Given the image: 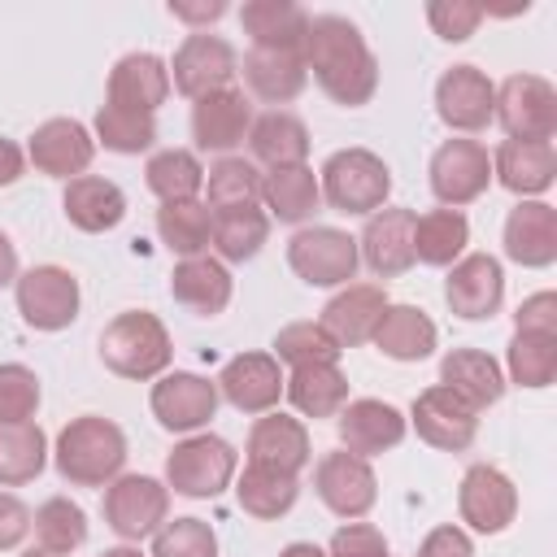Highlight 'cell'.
<instances>
[{
	"mask_svg": "<svg viewBox=\"0 0 557 557\" xmlns=\"http://www.w3.org/2000/svg\"><path fill=\"white\" fill-rule=\"evenodd\" d=\"M152 557H218V535L200 518H165L152 535Z\"/></svg>",
	"mask_w": 557,
	"mask_h": 557,
	"instance_id": "obj_48",
	"label": "cell"
},
{
	"mask_svg": "<svg viewBox=\"0 0 557 557\" xmlns=\"http://www.w3.org/2000/svg\"><path fill=\"white\" fill-rule=\"evenodd\" d=\"M270 239V213L257 205H239V209H218L213 213V231H209V248L218 252V261L239 265L252 261L261 252V244Z\"/></svg>",
	"mask_w": 557,
	"mask_h": 557,
	"instance_id": "obj_37",
	"label": "cell"
},
{
	"mask_svg": "<svg viewBox=\"0 0 557 557\" xmlns=\"http://www.w3.org/2000/svg\"><path fill=\"white\" fill-rule=\"evenodd\" d=\"M309 431L300 418L292 413H261L248 431V466H270V470H283V474H300L309 466Z\"/></svg>",
	"mask_w": 557,
	"mask_h": 557,
	"instance_id": "obj_25",
	"label": "cell"
},
{
	"mask_svg": "<svg viewBox=\"0 0 557 557\" xmlns=\"http://www.w3.org/2000/svg\"><path fill=\"white\" fill-rule=\"evenodd\" d=\"M218 383H209L205 374H191V370H170L152 383V418L165 426V431H178V435H196L213 413H218Z\"/></svg>",
	"mask_w": 557,
	"mask_h": 557,
	"instance_id": "obj_13",
	"label": "cell"
},
{
	"mask_svg": "<svg viewBox=\"0 0 557 557\" xmlns=\"http://www.w3.org/2000/svg\"><path fill=\"white\" fill-rule=\"evenodd\" d=\"M318 187H322V200L335 209V213H348V218H370L387 205L392 196V170L379 152L370 148H339L322 161V174H318Z\"/></svg>",
	"mask_w": 557,
	"mask_h": 557,
	"instance_id": "obj_4",
	"label": "cell"
},
{
	"mask_svg": "<svg viewBox=\"0 0 557 557\" xmlns=\"http://www.w3.org/2000/svg\"><path fill=\"white\" fill-rule=\"evenodd\" d=\"M39 409V374L22 361L0 366V422H30Z\"/></svg>",
	"mask_w": 557,
	"mask_h": 557,
	"instance_id": "obj_49",
	"label": "cell"
},
{
	"mask_svg": "<svg viewBox=\"0 0 557 557\" xmlns=\"http://www.w3.org/2000/svg\"><path fill=\"white\" fill-rule=\"evenodd\" d=\"M444 300L466 322H483V318L500 313V300H505L500 261L492 252H466L461 261H453L448 278H444Z\"/></svg>",
	"mask_w": 557,
	"mask_h": 557,
	"instance_id": "obj_16",
	"label": "cell"
},
{
	"mask_svg": "<svg viewBox=\"0 0 557 557\" xmlns=\"http://www.w3.org/2000/svg\"><path fill=\"white\" fill-rule=\"evenodd\" d=\"M13 296H17V313L30 331H65L83 305L78 278L65 265H30L26 274H17Z\"/></svg>",
	"mask_w": 557,
	"mask_h": 557,
	"instance_id": "obj_8",
	"label": "cell"
},
{
	"mask_svg": "<svg viewBox=\"0 0 557 557\" xmlns=\"http://www.w3.org/2000/svg\"><path fill=\"white\" fill-rule=\"evenodd\" d=\"M170 357H174V344H170V331L157 313L148 309H126L117 313L104 331H100V361L117 374V379H161L170 370Z\"/></svg>",
	"mask_w": 557,
	"mask_h": 557,
	"instance_id": "obj_3",
	"label": "cell"
},
{
	"mask_svg": "<svg viewBox=\"0 0 557 557\" xmlns=\"http://www.w3.org/2000/svg\"><path fill=\"white\" fill-rule=\"evenodd\" d=\"M239 22H244V35L252 39V48H300L309 13L292 0H248L239 9Z\"/></svg>",
	"mask_w": 557,
	"mask_h": 557,
	"instance_id": "obj_38",
	"label": "cell"
},
{
	"mask_svg": "<svg viewBox=\"0 0 557 557\" xmlns=\"http://www.w3.org/2000/svg\"><path fill=\"white\" fill-rule=\"evenodd\" d=\"M30 531V509L13 496V492H0V553L4 548H17Z\"/></svg>",
	"mask_w": 557,
	"mask_h": 557,
	"instance_id": "obj_54",
	"label": "cell"
},
{
	"mask_svg": "<svg viewBox=\"0 0 557 557\" xmlns=\"http://www.w3.org/2000/svg\"><path fill=\"white\" fill-rule=\"evenodd\" d=\"M492 178L513 196H544L557 178V152L540 139H505L492 152Z\"/></svg>",
	"mask_w": 557,
	"mask_h": 557,
	"instance_id": "obj_27",
	"label": "cell"
},
{
	"mask_svg": "<svg viewBox=\"0 0 557 557\" xmlns=\"http://www.w3.org/2000/svg\"><path fill=\"white\" fill-rule=\"evenodd\" d=\"M9 283H17V248H13V239L0 231V287H9Z\"/></svg>",
	"mask_w": 557,
	"mask_h": 557,
	"instance_id": "obj_57",
	"label": "cell"
},
{
	"mask_svg": "<svg viewBox=\"0 0 557 557\" xmlns=\"http://www.w3.org/2000/svg\"><path fill=\"white\" fill-rule=\"evenodd\" d=\"M26 157H30V165H35L39 174L70 183V178H78V174L91 165L96 139H91V131H87L83 122H74V117H48V122L35 126V135H30V144H26Z\"/></svg>",
	"mask_w": 557,
	"mask_h": 557,
	"instance_id": "obj_20",
	"label": "cell"
},
{
	"mask_svg": "<svg viewBox=\"0 0 557 557\" xmlns=\"http://www.w3.org/2000/svg\"><path fill=\"white\" fill-rule=\"evenodd\" d=\"M144 183L161 205H178V200H196L205 187V165L191 148H161L148 157L144 165Z\"/></svg>",
	"mask_w": 557,
	"mask_h": 557,
	"instance_id": "obj_39",
	"label": "cell"
},
{
	"mask_svg": "<svg viewBox=\"0 0 557 557\" xmlns=\"http://www.w3.org/2000/svg\"><path fill=\"white\" fill-rule=\"evenodd\" d=\"M387 305H392V300H387L383 287H374V283H348L344 292H335V296L326 300L318 326H322V331L335 339V348L344 352V348H357V344H366V339L374 335V326H379V318H383Z\"/></svg>",
	"mask_w": 557,
	"mask_h": 557,
	"instance_id": "obj_23",
	"label": "cell"
},
{
	"mask_svg": "<svg viewBox=\"0 0 557 557\" xmlns=\"http://www.w3.org/2000/svg\"><path fill=\"white\" fill-rule=\"evenodd\" d=\"M335 431H339V444L344 453L352 457H379L387 448H396L409 431L405 413L387 400H374V396H361V400H348L339 413H335Z\"/></svg>",
	"mask_w": 557,
	"mask_h": 557,
	"instance_id": "obj_19",
	"label": "cell"
},
{
	"mask_svg": "<svg viewBox=\"0 0 557 557\" xmlns=\"http://www.w3.org/2000/svg\"><path fill=\"white\" fill-rule=\"evenodd\" d=\"M61 209H65L70 226H78L87 235H100V231H113L126 218V196H122V187L113 178L78 174V178L65 183Z\"/></svg>",
	"mask_w": 557,
	"mask_h": 557,
	"instance_id": "obj_30",
	"label": "cell"
},
{
	"mask_svg": "<svg viewBox=\"0 0 557 557\" xmlns=\"http://www.w3.org/2000/svg\"><path fill=\"white\" fill-rule=\"evenodd\" d=\"M231 292H235L231 270L218 257H205V252L200 257H183L174 265V274H170V296L196 318H218L231 305Z\"/></svg>",
	"mask_w": 557,
	"mask_h": 557,
	"instance_id": "obj_28",
	"label": "cell"
},
{
	"mask_svg": "<svg viewBox=\"0 0 557 557\" xmlns=\"http://www.w3.org/2000/svg\"><path fill=\"white\" fill-rule=\"evenodd\" d=\"M505 257L544 270L557 261V209L544 200H518L505 218Z\"/></svg>",
	"mask_w": 557,
	"mask_h": 557,
	"instance_id": "obj_24",
	"label": "cell"
},
{
	"mask_svg": "<svg viewBox=\"0 0 557 557\" xmlns=\"http://www.w3.org/2000/svg\"><path fill=\"white\" fill-rule=\"evenodd\" d=\"M283 396L305 418H335L348 405V379L335 361L292 366V374H283Z\"/></svg>",
	"mask_w": 557,
	"mask_h": 557,
	"instance_id": "obj_32",
	"label": "cell"
},
{
	"mask_svg": "<svg viewBox=\"0 0 557 557\" xmlns=\"http://www.w3.org/2000/svg\"><path fill=\"white\" fill-rule=\"evenodd\" d=\"M100 557H144L139 548H131V544H117V548H104Z\"/></svg>",
	"mask_w": 557,
	"mask_h": 557,
	"instance_id": "obj_59",
	"label": "cell"
},
{
	"mask_svg": "<svg viewBox=\"0 0 557 557\" xmlns=\"http://www.w3.org/2000/svg\"><path fill=\"white\" fill-rule=\"evenodd\" d=\"M48 466V440L35 422H0V487L35 483Z\"/></svg>",
	"mask_w": 557,
	"mask_h": 557,
	"instance_id": "obj_41",
	"label": "cell"
},
{
	"mask_svg": "<svg viewBox=\"0 0 557 557\" xmlns=\"http://www.w3.org/2000/svg\"><path fill=\"white\" fill-rule=\"evenodd\" d=\"M218 396L239 413H270L283 396V366L270 352H239L213 379Z\"/></svg>",
	"mask_w": 557,
	"mask_h": 557,
	"instance_id": "obj_22",
	"label": "cell"
},
{
	"mask_svg": "<svg viewBox=\"0 0 557 557\" xmlns=\"http://www.w3.org/2000/svg\"><path fill=\"white\" fill-rule=\"evenodd\" d=\"M300 52H305V70L335 104L357 109V104H370V96L379 91V61L366 35L348 17L339 13L309 17Z\"/></svg>",
	"mask_w": 557,
	"mask_h": 557,
	"instance_id": "obj_1",
	"label": "cell"
},
{
	"mask_svg": "<svg viewBox=\"0 0 557 557\" xmlns=\"http://www.w3.org/2000/svg\"><path fill=\"white\" fill-rule=\"evenodd\" d=\"M235 461L239 457L222 435L196 431L183 444H174V453L165 457V487L187 496V500H213L231 487Z\"/></svg>",
	"mask_w": 557,
	"mask_h": 557,
	"instance_id": "obj_5",
	"label": "cell"
},
{
	"mask_svg": "<svg viewBox=\"0 0 557 557\" xmlns=\"http://www.w3.org/2000/svg\"><path fill=\"white\" fill-rule=\"evenodd\" d=\"M244 83L257 100L265 104H287L305 91L309 70H305V52L300 48H252L244 57Z\"/></svg>",
	"mask_w": 557,
	"mask_h": 557,
	"instance_id": "obj_29",
	"label": "cell"
},
{
	"mask_svg": "<svg viewBox=\"0 0 557 557\" xmlns=\"http://www.w3.org/2000/svg\"><path fill=\"white\" fill-rule=\"evenodd\" d=\"M313 487L322 496V505L339 518H366L379 500V479L370 470L366 457H352V453H326L318 466H313Z\"/></svg>",
	"mask_w": 557,
	"mask_h": 557,
	"instance_id": "obj_18",
	"label": "cell"
},
{
	"mask_svg": "<svg viewBox=\"0 0 557 557\" xmlns=\"http://www.w3.org/2000/svg\"><path fill=\"white\" fill-rule=\"evenodd\" d=\"M405 422H413L418 440L431 444V448H440V453H461V448H470L474 435H479V413H474L461 396H453L444 383L418 392Z\"/></svg>",
	"mask_w": 557,
	"mask_h": 557,
	"instance_id": "obj_14",
	"label": "cell"
},
{
	"mask_svg": "<svg viewBox=\"0 0 557 557\" xmlns=\"http://www.w3.org/2000/svg\"><path fill=\"white\" fill-rule=\"evenodd\" d=\"M287 265L309 287H348L357 274V239L339 226H300L287 239Z\"/></svg>",
	"mask_w": 557,
	"mask_h": 557,
	"instance_id": "obj_6",
	"label": "cell"
},
{
	"mask_svg": "<svg viewBox=\"0 0 557 557\" xmlns=\"http://www.w3.org/2000/svg\"><path fill=\"white\" fill-rule=\"evenodd\" d=\"M457 513L479 535H500L518 518V487L496 466H470L457 487Z\"/></svg>",
	"mask_w": 557,
	"mask_h": 557,
	"instance_id": "obj_15",
	"label": "cell"
},
{
	"mask_svg": "<svg viewBox=\"0 0 557 557\" xmlns=\"http://www.w3.org/2000/svg\"><path fill=\"white\" fill-rule=\"evenodd\" d=\"M435 113L448 131L479 135L496 117V83L479 65H448L435 83Z\"/></svg>",
	"mask_w": 557,
	"mask_h": 557,
	"instance_id": "obj_11",
	"label": "cell"
},
{
	"mask_svg": "<svg viewBox=\"0 0 557 557\" xmlns=\"http://www.w3.org/2000/svg\"><path fill=\"white\" fill-rule=\"evenodd\" d=\"M261 200H265L270 218L300 226L322 205V187H318V174L309 165H283V170L261 174Z\"/></svg>",
	"mask_w": 557,
	"mask_h": 557,
	"instance_id": "obj_36",
	"label": "cell"
},
{
	"mask_svg": "<svg viewBox=\"0 0 557 557\" xmlns=\"http://www.w3.org/2000/svg\"><path fill=\"white\" fill-rule=\"evenodd\" d=\"M170 513V487L152 474H117L104 487V522L122 540H148Z\"/></svg>",
	"mask_w": 557,
	"mask_h": 557,
	"instance_id": "obj_9",
	"label": "cell"
},
{
	"mask_svg": "<svg viewBox=\"0 0 557 557\" xmlns=\"http://www.w3.org/2000/svg\"><path fill=\"white\" fill-rule=\"evenodd\" d=\"M370 339H374V348H379L383 357H392V361H422V357L435 352L440 331H435V322H431L418 305H387Z\"/></svg>",
	"mask_w": 557,
	"mask_h": 557,
	"instance_id": "obj_33",
	"label": "cell"
},
{
	"mask_svg": "<svg viewBox=\"0 0 557 557\" xmlns=\"http://www.w3.org/2000/svg\"><path fill=\"white\" fill-rule=\"evenodd\" d=\"M509 139L553 144L557 135V87L540 74H509L496 87V117Z\"/></svg>",
	"mask_w": 557,
	"mask_h": 557,
	"instance_id": "obj_7",
	"label": "cell"
},
{
	"mask_svg": "<svg viewBox=\"0 0 557 557\" xmlns=\"http://www.w3.org/2000/svg\"><path fill=\"white\" fill-rule=\"evenodd\" d=\"M413 209L405 205H383L379 213L366 218V231L357 239V257L379 274V278H396L413 265Z\"/></svg>",
	"mask_w": 557,
	"mask_h": 557,
	"instance_id": "obj_21",
	"label": "cell"
},
{
	"mask_svg": "<svg viewBox=\"0 0 557 557\" xmlns=\"http://www.w3.org/2000/svg\"><path fill=\"white\" fill-rule=\"evenodd\" d=\"M170 13L178 22H218L226 13V4L222 0H213V4H170Z\"/></svg>",
	"mask_w": 557,
	"mask_h": 557,
	"instance_id": "obj_56",
	"label": "cell"
},
{
	"mask_svg": "<svg viewBox=\"0 0 557 557\" xmlns=\"http://www.w3.org/2000/svg\"><path fill=\"white\" fill-rule=\"evenodd\" d=\"M418 557H474V544H470V535L461 527L444 522V527L426 531V540L418 544Z\"/></svg>",
	"mask_w": 557,
	"mask_h": 557,
	"instance_id": "obj_53",
	"label": "cell"
},
{
	"mask_svg": "<svg viewBox=\"0 0 557 557\" xmlns=\"http://www.w3.org/2000/svg\"><path fill=\"white\" fill-rule=\"evenodd\" d=\"M513 331H531V335H557V296L553 292H535L518 305L513 313Z\"/></svg>",
	"mask_w": 557,
	"mask_h": 557,
	"instance_id": "obj_52",
	"label": "cell"
},
{
	"mask_svg": "<svg viewBox=\"0 0 557 557\" xmlns=\"http://www.w3.org/2000/svg\"><path fill=\"white\" fill-rule=\"evenodd\" d=\"M278 557H326L318 544H309V540H296V544H287Z\"/></svg>",
	"mask_w": 557,
	"mask_h": 557,
	"instance_id": "obj_58",
	"label": "cell"
},
{
	"mask_svg": "<svg viewBox=\"0 0 557 557\" xmlns=\"http://www.w3.org/2000/svg\"><path fill=\"white\" fill-rule=\"evenodd\" d=\"M96 139L109 148V152H122V157H139L157 144V117L148 113H131V109H117V104H100L96 113Z\"/></svg>",
	"mask_w": 557,
	"mask_h": 557,
	"instance_id": "obj_46",
	"label": "cell"
},
{
	"mask_svg": "<svg viewBox=\"0 0 557 557\" xmlns=\"http://www.w3.org/2000/svg\"><path fill=\"white\" fill-rule=\"evenodd\" d=\"M205 191H209V209H239V205H257L261 200V170L244 157H218L205 170Z\"/></svg>",
	"mask_w": 557,
	"mask_h": 557,
	"instance_id": "obj_44",
	"label": "cell"
},
{
	"mask_svg": "<svg viewBox=\"0 0 557 557\" xmlns=\"http://www.w3.org/2000/svg\"><path fill=\"white\" fill-rule=\"evenodd\" d=\"M30 531L39 540L44 553H74L87 540V513L70 500V496H48L35 513H30Z\"/></svg>",
	"mask_w": 557,
	"mask_h": 557,
	"instance_id": "obj_43",
	"label": "cell"
},
{
	"mask_svg": "<svg viewBox=\"0 0 557 557\" xmlns=\"http://www.w3.org/2000/svg\"><path fill=\"white\" fill-rule=\"evenodd\" d=\"M300 496V483L296 474H283V470H270V466H244V474L235 479V500L248 518H283Z\"/></svg>",
	"mask_w": 557,
	"mask_h": 557,
	"instance_id": "obj_40",
	"label": "cell"
},
{
	"mask_svg": "<svg viewBox=\"0 0 557 557\" xmlns=\"http://www.w3.org/2000/svg\"><path fill=\"white\" fill-rule=\"evenodd\" d=\"M326 557H387V540H383V531L370 527V522H344V527L331 535Z\"/></svg>",
	"mask_w": 557,
	"mask_h": 557,
	"instance_id": "obj_51",
	"label": "cell"
},
{
	"mask_svg": "<svg viewBox=\"0 0 557 557\" xmlns=\"http://www.w3.org/2000/svg\"><path fill=\"white\" fill-rule=\"evenodd\" d=\"M170 96V65L157 52H126L109 70V104L131 113H157Z\"/></svg>",
	"mask_w": 557,
	"mask_h": 557,
	"instance_id": "obj_26",
	"label": "cell"
},
{
	"mask_svg": "<svg viewBox=\"0 0 557 557\" xmlns=\"http://www.w3.org/2000/svg\"><path fill=\"white\" fill-rule=\"evenodd\" d=\"M426 22H431V30H435L440 39L466 44V39L479 30L483 9L470 4V0H431V4H426Z\"/></svg>",
	"mask_w": 557,
	"mask_h": 557,
	"instance_id": "obj_50",
	"label": "cell"
},
{
	"mask_svg": "<svg viewBox=\"0 0 557 557\" xmlns=\"http://www.w3.org/2000/svg\"><path fill=\"white\" fill-rule=\"evenodd\" d=\"M270 357L278 366H313V361H339V348L318 322H287L274 335V352Z\"/></svg>",
	"mask_w": 557,
	"mask_h": 557,
	"instance_id": "obj_47",
	"label": "cell"
},
{
	"mask_svg": "<svg viewBox=\"0 0 557 557\" xmlns=\"http://www.w3.org/2000/svg\"><path fill=\"white\" fill-rule=\"evenodd\" d=\"M235 74H239L235 48H231L222 35H209V30H191V35L174 48V61H170V83H174L187 100L213 96V91H222V87H235Z\"/></svg>",
	"mask_w": 557,
	"mask_h": 557,
	"instance_id": "obj_10",
	"label": "cell"
},
{
	"mask_svg": "<svg viewBox=\"0 0 557 557\" xmlns=\"http://www.w3.org/2000/svg\"><path fill=\"white\" fill-rule=\"evenodd\" d=\"M209 231H213V209L200 200H178L157 209V235L178 257H200L209 248Z\"/></svg>",
	"mask_w": 557,
	"mask_h": 557,
	"instance_id": "obj_42",
	"label": "cell"
},
{
	"mask_svg": "<svg viewBox=\"0 0 557 557\" xmlns=\"http://www.w3.org/2000/svg\"><path fill=\"white\" fill-rule=\"evenodd\" d=\"M22 161H26L22 148H17L13 139L0 135V187H13V183L22 178Z\"/></svg>",
	"mask_w": 557,
	"mask_h": 557,
	"instance_id": "obj_55",
	"label": "cell"
},
{
	"mask_svg": "<svg viewBox=\"0 0 557 557\" xmlns=\"http://www.w3.org/2000/svg\"><path fill=\"white\" fill-rule=\"evenodd\" d=\"M440 383L453 396H461L474 413L487 409V405H496L505 396V374H500L496 357H487L483 348H453V352H444Z\"/></svg>",
	"mask_w": 557,
	"mask_h": 557,
	"instance_id": "obj_31",
	"label": "cell"
},
{
	"mask_svg": "<svg viewBox=\"0 0 557 557\" xmlns=\"http://www.w3.org/2000/svg\"><path fill=\"white\" fill-rule=\"evenodd\" d=\"M470 244V222L461 209H426L422 218H413V261L448 270L453 261L466 257Z\"/></svg>",
	"mask_w": 557,
	"mask_h": 557,
	"instance_id": "obj_34",
	"label": "cell"
},
{
	"mask_svg": "<svg viewBox=\"0 0 557 557\" xmlns=\"http://www.w3.org/2000/svg\"><path fill=\"white\" fill-rule=\"evenodd\" d=\"M431 191L444 209H461L479 200L492 183V157L479 139H444L431 152Z\"/></svg>",
	"mask_w": 557,
	"mask_h": 557,
	"instance_id": "obj_12",
	"label": "cell"
},
{
	"mask_svg": "<svg viewBox=\"0 0 557 557\" xmlns=\"http://www.w3.org/2000/svg\"><path fill=\"white\" fill-rule=\"evenodd\" d=\"M248 148L261 165L270 170H283V165H305L309 157V131L296 113H283V109H270L261 117H252V131H248Z\"/></svg>",
	"mask_w": 557,
	"mask_h": 557,
	"instance_id": "obj_35",
	"label": "cell"
},
{
	"mask_svg": "<svg viewBox=\"0 0 557 557\" xmlns=\"http://www.w3.org/2000/svg\"><path fill=\"white\" fill-rule=\"evenodd\" d=\"M57 474L74 487H109L126 466V435L100 413H83L61 426L52 448Z\"/></svg>",
	"mask_w": 557,
	"mask_h": 557,
	"instance_id": "obj_2",
	"label": "cell"
},
{
	"mask_svg": "<svg viewBox=\"0 0 557 557\" xmlns=\"http://www.w3.org/2000/svg\"><path fill=\"white\" fill-rule=\"evenodd\" d=\"M252 131V100L244 87H222L213 96L191 100V139L200 152L231 157Z\"/></svg>",
	"mask_w": 557,
	"mask_h": 557,
	"instance_id": "obj_17",
	"label": "cell"
},
{
	"mask_svg": "<svg viewBox=\"0 0 557 557\" xmlns=\"http://www.w3.org/2000/svg\"><path fill=\"white\" fill-rule=\"evenodd\" d=\"M22 557H65V553H44V548H30V553H22Z\"/></svg>",
	"mask_w": 557,
	"mask_h": 557,
	"instance_id": "obj_60",
	"label": "cell"
},
{
	"mask_svg": "<svg viewBox=\"0 0 557 557\" xmlns=\"http://www.w3.org/2000/svg\"><path fill=\"white\" fill-rule=\"evenodd\" d=\"M505 366H509V383H518V387H548L557 379V335L513 331Z\"/></svg>",
	"mask_w": 557,
	"mask_h": 557,
	"instance_id": "obj_45",
	"label": "cell"
}]
</instances>
